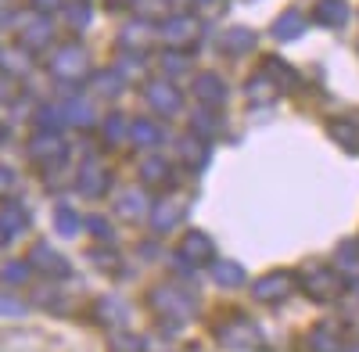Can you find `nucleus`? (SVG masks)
Masks as SVG:
<instances>
[{"instance_id": "1", "label": "nucleus", "mask_w": 359, "mask_h": 352, "mask_svg": "<svg viewBox=\"0 0 359 352\" xmlns=\"http://www.w3.org/2000/svg\"><path fill=\"white\" fill-rule=\"evenodd\" d=\"M47 69H50L54 79H62V83H83L90 76V54L79 43H65V47H57L50 54Z\"/></svg>"}, {"instance_id": "2", "label": "nucleus", "mask_w": 359, "mask_h": 352, "mask_svg": "<svg viewBox=\"0 0 359 352\" xmlns=\"http://www.w3.org/2000/svg\"><path fill=\"white\" fill-rule=\"evenodd\" d=\"M151 306L162 313V316H169V320H187L194 309H198V302L187 295V291H180V287H155L151 291Z\"/></svg>"}, {"instance_id": "3", "label": "nucleus", "mask_w": 359, "mask_h": 352, "mask_svg": "<svg viewBox=\"0 0 359 352\" xmlns=\"http://www.w3.org/2000/svg\"><path fill=\"white\" fill-rule=\"evenodd\" d=\"M216 341L226 348H255L262 341V334L252 320H230V324L216 327Z\"/></svg>"}, {"instance_id": "4", "label": "nucleus", "mask_w": 359, "mask_h": 352, "mask_svg": "<svg viewBox=\"0 0 359 352\" xmlns=\"http://www.w3.org/2000/svg\"><path fill=\"white\" fill-rule=\"evenodd\" d=\"M294 284H298V280H294L287 270H277V273L259 277L255 287H252V295H255L259 302H284L291 291H294Z\"/></svg>"}, {"instance_id": "5", "label": "nucleus", "mask_w": 359, "mask_h": 352, "mask_svg": "<svg viewBox=\"0 0 359 352\" xmlns=\"http://www.w3.org/2000/svg\"><path fill=\"white\" fill-rule=\"evenodd\" d=\"M302 287L309 291L316 302H327V299H338L341 295V277L331 266H316V270H309L302 277Z\"/></svg>"}, {"instance_id": "6", "label": "nucleus", "mask_w": 359, "mask_h": 352, "mask_svg": "<svg viewBox=\"0 0 359 352\" xmlns=\"http://www.w3.org/2000/svg\"><path fill=\"white\" fill-rule=\"evenodd\" d=\"M29 155H33V162L36 165H43V169H50V165H57L65 158V144L57 140L54 133H36L33 140H29Z\"/></svg>"}, {"instance_id": "7", "label": "nucleus", "mask_w": 359, "mask_h": 352, "mask_svg": "<svg viewBox=\"0 0 359 352\" xmlns=\"http://www.w3.org/2000/svg\"><path fill=\"white\" fill-rule=\"evenodd\" d=\"M198 22L194 18H187V15H176V18H169V22H162V29H158V36L169 43V47H187V43H194L198 40Z\"/></svg>"}, {"instance_id": "8", "label": "nucleus", "mask_w": 359, "mask_h": 352, "mask_svg": "<svg viewBox=\"0 0 359 352\" xmlns=\"http://www.w3.org/2000/svg\"><path fill=\"white\" fill-rule=\"evenodd\" d=\"M76 187H79V194H86V198H101V194L108 191V172L101 169L97 158H86V162L79 165Z\"/></svg>"}, {"instance_id": "9", "label": "nucleus", "mask_w": 359, "mask_h": 352, "mask_svg": "<svg viewBox=\"0 0 359 352\" xmlns=\"http://www.w3.org/2000/svg\"><path fill=\"white\" fill-rule=\"evenodd\" d=\"M191 94H194L201 104H223V101H226V83H223L216 72H198L194 83H191Z\"/></svg>"}, {"instance_id": "10", "label": "nucleus", "mask_w": 359, "mask_h": 352, "mask_svg": "<svg viewBox=\"0 0 359 352\" xmlns=\"http://www.w3.org/2000/svg\"><path fill=\"white\" fill-rule=\"evenodd\" d=\"M180 255H184L187 262H212L216 259V245H212L208 233L191 230V233H184V241H180Z\"/></svg>"}, {"instance_id": "11", "label": "nucleus", "mask_w": 359, "mask_h": 352, "mask_svg": "<svg viewBox=\"0 0 359 352\" xmlns=\"http://www.w3.org/2000/svg\"><path fill=\"white\" fill-rule=\"evenodd\" d=\"M29 259H33V266L43 270L47 277H69V273H72L69 259H62L50 245H33V255H29Z\"/></svg>"}, {"instance_id": "12", "label": "nucleus", "mask_w": 359, "mask_h": 352, "mask_svg": "<svg viewBox=\"0 0 359 352\" xmlns=\"http://www.w3.org/2000/svg\"><path fill=\"white\" fill-rule=\"evenodd\" d=\"M47 43H50V25L43 18H29L25 29L18 33V47H25L29 54H33V50H43Z\"/></svg>"}, {"instance_id": "13", "label": "nucleus", "mask_w": 359, "mask_h": 352, "mask_svg": "<svg viewBox=\"0 0 359 352\" xmlns=\"http://www.w3.org/2000/svg\"><path fill=\"white\" fill-rule=\"evenodd\" d=\"M147 101H151L162 115L180 111V90L172 83H151V86H147Z\"/></svg>"}, {"instance_id": "14", "label": "nucleus", "mask_w": 359, "mask_h": 352, "mask_svg": "<svg viewBox=\"0 0 359 352\" xmlns=\"http://www.w3.org/2000/svg\"><path fill=\"white\" fill-rule=\"evenodd\" d=\"M180 219H184V205H180L176 198L158 201V205H155V212H151V223H155V230H158V233H162V230H172Z\"/></svg>"}, {"instance_id": "15", "label": "nucleus", "mask_w": 359, "mask_h": 352, "mask_svg": "<svg viewBox=\"0 0 359 352\" xmlns=\"http://www.w3.org/2000/svg\"><path fill=\"white\" fill-rule=\"evenodd\" d=\"M306 33V15L302 11H284L277 22H273V36L277 40H294V36H302Z\"/></svg>"}, {"instance_id": "16", "label": "nucleus", "mask_w": 359, "mask_h": 352, "mask_svg": "<svg viewBox=\"0 0 359 352\" xmlns=\"http://www.w3.org/2000/svg\"><path fill=\"white\" fill-rule=\"evenodd\" d=\"M130 140L137 144V148H155V144L162 140V130L151 119H133L130 123Z\"/></svg>"}, {"instance_id": "17", "label": "nucleus", "mask_w": 359, "mask_h": 352, "mask_svg": "<svg viewBox=\"0 0 359 352\" xmlns=\"http://www.w3.org/2000/svg\"><path fill=\"white\" fill-rule=\"evenodd\" d=\"M327 130H331V137L341 144L345 151H359V123H352V119H334Z\"/></svg>"}, {"instance_id": "18", "label": "nucleus", "mask_w": 359, "mask_h": 352, "mask_svg": "<svg viewBox=\"0 0 359 352\" xmlns=\"http://www.w3.org/2000/svg\"><path fill=\"white\" fill-rule=\"evenodd\" d=\"M309 348L313 352H341V338H338V331L331 324H320L309 334Z\"/></svg>"}, {"instance_id": "19", "label": "nucleus", "mask_w": 359, "mask_h": 352, "mask_svg": "<svg viewBox=\"0 0 359 352\" xmlns=\"http://www.w3.org/2000/svg\"><path fill=\"white\" fill-rule=\"evenodd\" d=\"M316 22L338 29V25L348 22V8L341 4V0H323V4H316Z\"/></svg>"}, {"instance_id": "20", "label": "nucleus", "mask_w": 359, "mask_h": 352, "mask_svg": "<svg viewBox=\"0 0 359 352\" xmlns=\"http://www.w3.org/2000/svg\"><path fill=\"white\" fill-rule=\"evenodd\" d=\"M219 47L226 54H245V50L255 47V33H248V29H230V33H223Z\"/></svg>"}, {"instance_id": "21", "label": "nucleus", "mask_w": 359, "mask_h": 352, "mask_svg": "<svg viewBox=\"0 0 359 352\" xmlns=\"http://www.w3.org/2000/svg\"><path fill=\"white\" fill-rule=\"evenodd\" d=\"M0 226H4L8 233H18L29 226V212H25V205H4V212H0Z\"/></svg>"}, {"instance_id": "22", "label": "nucleus", "mask_w": 359, "mask_h": 352, "mask_svg": "<svg viewBox=\"0 0 359 352\" xmlns=\"http://www.w3.org/2000/svg\"><path fill=\"white\" fill-rule=\"evenodd\" d=\"M144 205H147L144 191H140V187H133V191H126L123 198H118V216H130V219H140V216H144Z\"/></svg>"}, {"instance_id": "23", "label": "nucleus", "mask_w": 359, "mask_h": 352, "mask_svg": "<svg viewBox=\"0 0 359 352\" xmlns=\"http://www.w3.org/2000/svg\"><path fill=\"white\" fill-rule=\"evenodd\" d=\"M212 277H216V284H226V287L245 284V270L237 262H212Z\"/></svg>"}, {"instance_id": "24", "label": "nucleus", "mask_w": 359, "mask_h": 352, "mask_svg": "<svg viewBox=\"0 0 359 352\" xmlns=\"http://www.w3.org/2000/svg\"><path fill=\"white\" fill-rule=\"evenodd\" d=\"M54 226H57L62 238H76V233H79V216L69 209V205H57V209H54Z\"/></svg>"}, {"instance_id": "25", "label": "nucleus", "mask_w": 359, "mask_h": 352, "mask_svg": "<svg viewBox=\"0 0 359 352\" xmlns=\"http://www.w3.org/2000/svg\"><path fill=\"white\" fill-rule=\"evenodd\" d=\"M273 90H277V83L269 79V76H255V79L248 83V101L266 104V101H273Z\"/></svg>"}, {"instance_id": "26", "label": "nucleus", "mask_w": 359, "mask_h": 352, "mask_svg": "<svg viewBox=\"0 0 359 352\" xmlns=\"http://www.w3.org/2000/svg\"><path fill=\"white\" fill-rule=\"evenodd\" d=\"M104 140L108 144L130 140V119H123V115H108V119H104Z\"/></svg>"}, {"instance_id": "27", "label": "nucleus", "mask_w": 359, "mask_h": 352, "mask_svg": "<svg viewBox=\"0 0 359 352\" xmlns=\"http://www.w3.org/2000/svg\"><path fill=\"white\" fill-rule=\"evenodd\" d=\"M97 316H101V324H123V320H126V306L118 299H101L97 302Z\"/></svg>"}, {"instance_id": "28", "label": "nucleus", "mask_w": 359, "mask_h": 352, "mask_svg": "<svg viewBox=\"0 0 359 352\" xmlns=\"http://www.w3.org/2000/svg\"><path fill=\"white\" fill-rule=\"evenodd\" d=\"M65 115H69V123H76V126H90V123H94V108H90L86 101H69L65 104Z\"/></svg>"}, {"instance_id": "29", "label": "nucleus", "mask_w": 359, "mask_h": 352, "mask_svg": "<svg viewBox=\"0 0 359 352\" xmlns=\"http://www.w3.org/2000/svg\"><path fill=\"white\" fill-rule=\"evenodd\" d=\"M29 262H8V266H0V280L4 284H25L29 280Z\"/></svg>"}, {"instance_id": "30", "label": "nucleus", "mask_w": 359, "mask_h": 352, "mask_svg": "<svg viewBox=\"0 0 359 352\" xmlns=\"http://www.w3.org/2000/svg\"><path fill=\"white\" fill-rule=\"evenodd\" d=\"M140 176H144V180L147 184H155V180H165V176H169V165L162 162V158H144V165H140Z\"/></svg>"}, {"instance_id": "31", "label": "nucleus", "mask_w": 359, "mask_h": 352, "mask_svg": "<svg viewBox=\"0 0 359 352\" xmlns=\"http://www.w3.org/2000/svg\"><path fill=\"white\" fill-rule=\"evenodd\" d=\"M97 86H104V90H101L104 97H115V94L126 86V79L118 76V72H101V76H97Z\"/></svg>"}, {"instance_id": "32", "label": "nucleus", "mask_w": 359, "mask_h": 352, "mask_svg": "<svg viewBox=\"0 0 359 352\" xmlns=\"http://www.w3.org/2000/svg\"><path fill=\"white\" fill-rule=\"evenodd\" d=\"M266 76L273 79V83H277V79H284V83H294V72H291V69L280 62V57H269V62H266Z\"/></svg>"}, {"instance_id": "33", "label": "nucleus", "mask_w": 359, "mask_h": 352, "mask_svg": "<svg viewBox=\"0 0 359 352\" xmlns=\"http://www.w3.org/2000/svg\"><path fill=\"white\" fill-rule=\"evenodd\" d=\"M162 69H165L169 76H180V72H187V57L176 54V50H169V54H162Z\"/></svg>"}, {"instance_id": "34", "label": "nucleus", "mask_w": 359, "mask_h": 352, "mask_svg": "<svg viewBox=\"0 0 359 352\" xmlns=\"http://www.w3.org/2000/svg\"><path fill=\"white\" fill-rule=\"evenodd\" d=\"M65 22H69L72 29H86V22H90V8H86V4H72V8L65 11Z\"/></svg>"}, {"instance_id": "35", "label": "nucleus", "mask_w": 359, "mask_h": 352, "mask_svg": "<svg viewBox=\"0 0 359 352\" xmlns=\"http://www.w3.org/2000/svg\"><path fill=\"white\" fill-rule=\"evenodd\" d=\"M111 352H144V341L133 334H118V338H111Z\"/></svg>"}, {"instance_id": "36", "label": "nucleus", "mask_w": 359, "mask_h": 352, "mask_svg": "<svg viewBox=\"0 0 359 352\" xmlns=\"http://www.w3.org/2000/svg\"><path fill=\"white\" fill-rule=\"evenodd\" d=\"M36 119H40V126H43L47 133H54V126H57V108H50V104L40 108V111H36Z\"/></svg>"}, {"instance_id": "37", "label": "nucleus", "mask_w": 359, "mask_h": 352, "mask_svg": "<svg viewBox=\"0 0 359 352\" xmlns=\"http://www.w3.org/2000/svg\"><path fill=\"white\" fill-rule=\"evenodd\" d=\"M191 130L201 133V137H212V133H216V123H208V115H194V119H191Z\"/></svg>"}, {"instance_id": "38", "label": "nucleus", "mask_w": 359, "mask_h": 352, "mask_svg": "<svg viewBox=\"0 0 359 352\" xmlns=\"http://www.w3.org/2000/svg\"><path fill=\"white\" fill-rule=\"evenodd\" d=\"M15 191V172L8 165H0V198H8Z\"/></svg>"}, {"instance_id": "39", "label": "nucleus", "mask_w": 359, "mask_h": 352, "mask_svg": "<svg viewBox=\"0 0 359 352\" xmlns=\"http://www.w3.org/2000/svg\"><path fill=\"white\" fill-rule=\"evenodd\" d=\"M90 230H94L101 241H111V226H108V223H104L101 216H90Z\"/></svg>"}, {"instance_id": "40", "label": "nucleus", "mask_w": 359, "mask_h": 352, "mask_svg": "<svg viewBox=\"0 0 359 352\" xmlns=\"http://www.w3.org/2000/svg\"><path fill=\"white\" fill-rule=\"evenodd\" d=\"M147 36L140 33V29H126V36H123V47H144Z\"/></svg>"}, {"instance_id": "41", "label": "nucleus", "mask_w": 359, "mask_h": 352, "mask_svg": "<svg viewBox=\"0 0 359 352\" xmlns=\"http://www.w3.org/2000/svg\"><path fill=\"white\" fill-rule=\"evenodd\" d=\"M62 4H65V0H33V8H36V11H57Z\"/></svg>"}, {"instance_id": "42", "label": "nucleus", "mask_w": 359, "mask_h": 352, "mask_svg": "<svg viewBox=\"0 0 359 352\" xmlns=\"http://www.w3.org/2000/svg\"><path fill=\"white\" fill-rule=\"evenodd\" d=\"M0 101H8V79L0 76Z\"/></svg>"}, {"instance_id": "43", "label": "nucleus", "mask_w": 359, "mask_h": 352, "mask_svg": "<svg viewBox=\"0 0 359 352\" xmlns=\"http://www.w3.org/2000/svg\"><path fill=\"white\" fill-rule=\"evenodd\" d=\"M8 238H11V233H8L4 226H0V248H4V245H8Z\"/></svg>"}, {"instance_id": "44", "label": "nucleus", "mask_w": 359, "mask_h": 352, "mask_svg": "<svg viewBox=\"0 0 359 352\" xmlns=\"http://www.w3.org/2000/svg\"><path fill=\"white\" fill-rule=\"evenodd\" d=\"M198 4H205V8H212V4H219V0H198Z\"/></svg>"}, {"instance_id": "45", "label": "nucleus", "mask_w": 359, "mask_h": 352, "mask_svg": "<svg viewBox=\"0 0 359 352\" xmlns=\"http://www.w3.org/2000/svg\"><path fill=\"white\" fill-rule=\"evenodd\" d=\"M0 133H4V130H0Z\"/></svg>"}]
</instances>
